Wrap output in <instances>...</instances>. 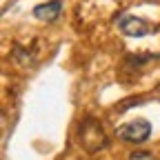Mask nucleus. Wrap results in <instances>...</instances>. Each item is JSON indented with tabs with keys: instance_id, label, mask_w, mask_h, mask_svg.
<instances>
[{
	"instance_id": "nucleus-1",
	"label": "nucleus",
	"mask_w": 160,
	"mask_h": 160,
	"mask_svg": "<svg viewBox=\"0 0 160 160\" xmlns=\"http://www.w3.org/2000/svg\"><path fill=\"white\" fill-rule=\"evenodd\" d=\"M78 140L89 153H96L102 147H107V133H105L102 122L93 120V118H87L85 122L78 127Z\"/></svg>"
},
{
	"instance_id": "nucleus-2",
	"label": "nucleus",
	"mask_w": 160,
	"mask_h": 160,
	"mask_svg": "<svg viewBox=\"0 0 160 160\" xmlns=\"http://www.w3.org/2000/svg\"><path fill=\"white\" fill-rule=\"evenodd\" d=\"M116 136L125 142H133V145H140L151 136V122L145 118H136V120H129V122L120 125L116 129Z\"/></svg>"
},
{
	"instance_id": "nucleus-3",
	"label": "nucleus",
	"mask_w": 160,
	"mask_h": 160,
	"mask_svg": "<svg viewBox=\"0 0 160 160\" xmlns=\"http://www.w3.org/2000/svg\"><path fill=\"white\" fill-rule=\"evenodd\" d=\"M118 27L129 38H142V36L156 31V27H151L145 18H138V16H122L118 20Z\"/></svg>"
},
{
	"instance_id": "nucleus-4",
	"label": "nucleus",
	"mask_w": 160,
	"mask_h": 160,
	"mask_svg": "<svg viewBox=\"0 0 160 160\" xmlns=\"http://www.w3.org/2000/svg\"><path fill=\"white\" fill-rule=\"evenodd\" d=\"M62 13V0H51V2H42L33 9V16L42 22H53V20Z\"/></svg>"
},
{
	"instance_id": "nucleus-5",
	"label": "nucleus",
	"mask_w": 160,
	"mask_h": 160,
	"mask_svg": "<svg viewBox=\"0 0 160 160\" xmlns=\"http://www.w3.org/2000/svg\"><path fill=\"white\" fill-rule=\"evenodd\" d=\"M129 160H158V158H153V156L147 153V151H133V153L129 156Z\"/></svg>"
}]
</instances>
